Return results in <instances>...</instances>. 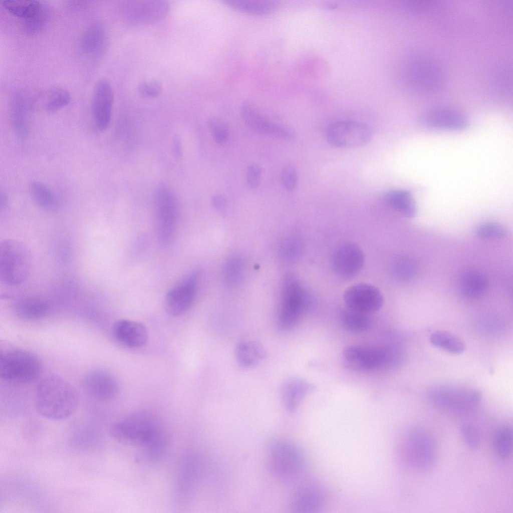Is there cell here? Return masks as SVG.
Returning <instances> with one entry per match:
<instances>
[{
    "label": "cell",
    "instance_id": "cell-44",
    "mask_svg": "<svg viewBox=\"0 0 513 513\" xmlns=\"http://www.w3.org/2000/svg\"><path fill=\"white\" fill-rule=\"evenodd\" d=\"M208 126L215 142L223 144L226 142L229 137V128L223 121L216 118H211L208 120Z\"/></svg>",
    "mask_w": 513,
    "mask_h": 513
},
{
    "label": "cell",
    "instance_id": "cell-37",
    "mask_svg": "<svg viewBox=\"0 0 513 513\" xmlns=\"http://www.w3.org/2000/svg\"><path fill=\"white\" fill-rule=\"evenodd\" d=\"M393 270L395 277L399 281L409 283L416 278L418 272V265L413 258L401 255L395 260Z\"/></svg>",
    "mask_w": 513,
    "mask_h": 513
},
{
    "label": "cell",
    "instance_id": "cell-22",
    "mask_svg": "<svg viewBox=\"0 0 513 513\" xmlns=\"http://www.w3.org/2000/svg\"><path fill=\"white\" fill-rule=\"evenodd\" d=\"M429 127L447 130H460L468 124L467 116L461 111L450 108H440L427 112L424 117Z\"/></svg>",
    "mask_w": 513,
    "mask_h": 513
},
{
    "label": "cell",
    "instance_id": "cell-3",
    "mask_svg": "<svg viewBox=\"0 0 513 513\" xmlns=\"http://www.w3.org/2000/svg\"><path fill=\"white\" fill-rule=\"evenodd\" d=\"M42 367L41 359L33 352L12 347L1 349L0 376L6 381L33 382L41 374Z\"/></svg>",
    "mask_w": 513,
    "mask_h": 513
},
{
    "label": "cell",
    "instance_id": "cell-47",
    "mask_svg": "<svg viewBox=\"0 0 513 513\" xmlns=\"http://www.w3.org/2000/svg\"><path fill=\"white\" fill-rule=\"evenodd\" d=\"M297 172L296 168L292 165L284 166L281 172L282 184L287 191H293L297 183Z\"/></svg>",
    "mask_w": 513,
    "mask_h": 513
},
{
    "label": "cell",
    "instance_id": "cell-46",
    "mask_svg": "<svg viewBox=\"0 0 513 513\" xmlns=\"http://www.w3.org/2000/svg\"><path fill=\"white\" fill-rule=\"evenodd\" d=\"M162 85L157 80L143 81L138 86V91L140 95L145 98H155L161 92Z\"/></svg>",
    "mask_w": 513,
    "mask_h": 513
},
{
    "label": "cell",
    "instance_id": "cell-4",
    "mask_svg": "<svg viewBox=\"0 0 513 513\" xmlns=\"http://www.w3.org/2000/svg\"><path fill=\"white\" fill-rule=\"evenodd\" d=\"M427 395L434 405L458 415L472 412L481 398V393L477 389L449 384L433 386L428 390Z\"/></svg>",
    "mask_w": 513,
    "mask_h": 513
},
{
    "label": "cell",
    "instance_id": "cell-50",
    "mask_svg": "<svg viewBox=\"0 0 513 513\" xmlns=\"http://www.w3.org/2000/svg\"><path fill=\"white\" fill-rule=\"evenodd\" d=\"M172 151L174 157L176 158H180L182 156V145L180 138L178 135L174 137L172 145Z\"/></svg>",
    "mask_w": 513,
    "mask_h": 513
},
{
    "label": "cell",
    "instance_id": "cell-48",
    "mask_svg": "<svg viewBox=\"0 0 513 513\" xmlns=\"http://www.w3.org/2000/svg\"><path fill=\"white\" fill-rule=\"evenodd\" d=\"M261 174L262 169L258 164L251 163L248 166L246 181L250 187L254 189L259 186Z\"/></svg>",
    "mask_w": 513,
    "mask_h": 513
},
{
    "label": "cell",
    "instance_id": "cell-11",
    "mask_svg": "<svg viewBox=\"0 0 513 513\" xmlns=\"http://www.w3.org/2000/svg\"><path fill=\"white\" fill-rule=\"evenodd\" d=\"M409 82L419 92H432L439 89L444 80L443 71L433 59L424 56L412 59L408 67Z\"/></svg>",
    "mask_w": 513,
    "mask_h": 513
},
{
    "label": "cell",
    "instance_id": "cell-28",
    "mask_svg": "<svg viewBox=\"0 0 513 513\" xmlns=\"http://www.w3.org/2000/svg\"><path fill=\"white\" fill-rule=\"evenodd\" d=\"M105 28L99 21L92 22L84 30L80 41L81 49L86 53L96 54L101 52L106 44Z\"/></svg>",
    "mask_w": 513,
    "mask_h": 513
},
{
    "label": "cell",
    "instance_id": "cell-2",
    "mask_svg": "<svg viewBox=\"0 0 513 513\" xmlns=\"http://www.w3.org/2000/svg\"><path fill=\"white\" fill-rule=\"evenodd\" d=\"M267 457L271 472L284 483L298 481L307 469L304 452L298 445L289 440L272 441L268 447Z\"/></svg>",
    "mask_w": 513,
    "mask_h": 513
},
{
    "label": "cell",
    "instance_id": "cell-15",
    "mask_svg": "<svg viewBox=\"0 0 513 513\" xmlns=\"http://www.w3.org/2000/svg\"><path fill=\"white\" fill-rule=\"evenodd\" d=\"M365 256L362 249L356 244L346 242L339 246L331 258L332 269L335 274L344 279L355 277L362 269Z\"/></svg>",
    "mask_w": 513,
    "mask_h": 513
},
{
    "label": "cell",
    "instance_id": "cell-20",
    "mask_svg": "<svg viewBox=\"0 0 513 513\" xmlns=\"http://www.w3.org/2000/svg\"><path fill=\"white\" fill-rule=\"evenodd\" d=\"M83 387L90 397L102 401L113 399L119 391L116 378L108 372L100 369L90 371L85 375Z\"/></svg>",
    "mask_w": 513,
    "mask_h": 513
},
{
    "label": "cell",
    "instance_id": "cell-29",
    "mask_svg": "<svg viewBox=\"0 0 513 513\" xmlns=\"http://www.w3.org/2000/svg\"><path fill=\"white\" fill-rule=\"evenodd\" d=\"M235 355L238 365L248 368L265 359L266 353L260 344L253 341H242L237 345Z\"/></svg>",
    "mask_w": 513,
    "mask_h": 513
},
{
    "label": "cell",
    "instance_id": "cell-14",
    "mask_svg": "<svg viewBox=\"0 0 513 513\" xmlns=\"http://www.w3.org/2000/svg\"><path fill=\"white\" fill-rule=\"evenodd\" d=\"M197 281L198 272L193 271L168 291L165 306L169 315L179 316L189 309L195 297Z\"/></svg>",
    "mask_w": 513,
    "mask_h": 513
},
{
    "label": "cell",
    "instance_id": "cell-25",
    "mask_svg": "<svg viewBox=\"0 0 513 513\" xmlns=\"http://www.w3.org/2000/svg\"><path fill=\"white\" fill-rule=\"evenodd\" d=\"M26 96L22 92L15 94L10 103V117L14 131L20 139L25 138L30 130V106Z\"/></svg>",
    "mask_w": 513,
    "mask_h": 513
},
{
    "label": "cell",
    "instance_id": "cell-7",
    "mask_svg": "<svg viewBox=\"0 0 513 513\" xmlns=\"http://www.w3.org/2000/svg\"><path fill=\"white\" fill-rule=\"evenodd\" d=\"M313 300L291 274L287 275L283 284L282 301L277 321L278 330L285 332L297 323L302 313L311 307Z\"/></svg>",
    "mask_w": 513,
    "mask_h": 513
},
{
    "label": "cell",
    "instance_id": "cell-6",
    "mask_svg": "<svg viewBox=\"0 0 513 513\" xmlns=\"http://www.w3.org/2000/svg\"><path fill=\"white\" fill-rule=\"evenodd\" d=\"M159 426L152 414L137 411L114 423L110 427V434L122 444L142 446Z\"/></svg>",
    "mask_w": 513,
    "mask_h": 513
},
{
    "label": "cell",
    "instance_id": "cell-39",
    "mask_svg": "<svg viewBox=\"0 0 513 513\" xmlns=\"http://www.w3.org/2000/svg\"><path fill=\"white\" fill-rule=\"evenodd\" d=\"M243 263L238 256H233L227 261L224 269L223 280L225 287L232 289L237 287L243 275Z\"/></svg>",
    "mask_w": 513,
    "mask_h": 513
},
{
    "label": "cell",
    "instance_id": "cell-9",
    "mask_svg": "<svg viewBox=\"0 0 513 513\" xmlns=\"http://www.w3.org/2000/svg\"><path fill=\"white\" fill-rule=\"evenodd\" d=\"M401 451L408 464L419 470L432 467L436 458V448L432 437L419 428L411 430L403 439Z\"/></svg>",
    "mask_w": 513,
    "mask_h": 513
},
{
    "label": "cell",
    "instance_id": "cell-17",
    "mask_svg": "<svg viewBox=\"0 0 513 513\" xmlns=\"http://www.w3.org/2000/svg\"><path fill=\"white\" fill-rule=\"evenodd\" d=\"M327 496L325 489L319 483L306 482L300 485L292 494L290 507L294 512H314L325 504Z\"/></svg>",
    "mask_w": 513,
    "mask_h": 513
},
{
    "label": "cell",
    "instance_id": "cell-5",
    "mask_svg": "<svg viewBox=\"0 0 513 513\" xmlns=\"http://www.w3.org/2000/svg\"><path fill=\"white\" fill-rule=\"evenodd\" d=\"M32 256L27 246L13 239H5L0 243V279L5 284H21L29 276Z\"/></svg>",
    "mask_w": 513,
    "mask_h": 513
},
{
    "label": "cell",
    "instance_id": "cell-21",
    "mask_svg": "<svg viewBox=\"0 0 513 513\" xmlns=\"http://www.w3.org/2000/svg\"><path fill=\"white\" fill-rule=\"evenodd\" d=\"M197 460L188 456L183 462L178 474L175 489V501L179 505L188 503L193 497L199 475Z\"/></svg>",
    "mask_w": 513,
    "mask_h": 513
},
{
    "label": "cell",
    "instance_id": "cell-10",
    "mask_svg": "<svg viewBox=\"0 0 513 513\" xmlns=\"http://www.w3.org/2000/svg\"><path fill=\"white\" fill-rule=\"evenodd\" d=\"M370 128L365 124L353 120H340L330 124L325 137L328 143L336 148H354L362 146L371 137Z\"/></svg>",
    "mask_w": 513,
    "mask_h": 513
},
{
    "label": "cell",
    "instance_id": "cell-34",
    "mask_svg": "<svg viewBox=\"0 0 513 513\" xmlns=\"http://www.w3.org/2000/svg\"><path fill=\"white\" fill-rule=\"evenodd\" d=\"M340 322L343 327L353 333H362L368 331L371 322L365 314L348 309L341 312Z\"/></svg>",
    "mask_w": 513,
    "mask_h": 513
},
{
    "label": "cell",
    "instance_id": "cell-33",
    "mask_svg": "<svg viewBox=\"0 0 513 513\" xmlns=\"http://www.w3.org/2000/svg\"><path fill=\"white\" fill-rule=\"evenodd\" d=\"M147 459L153 463L161 460L167 448L165 434L159 426L142 446Z\"/></svg>",
    "mask_w": 513,
    "mask_h": 513
},
{
    "label": "cell",
    "instance_id": "cell-38",
    "mask_svg": "<svg viewBox=\"0 0 513 513\" xmlns=\"http://www.w3.org/2000/svg\"><path fill=\"white\" fill-rule=\"evenodd\" d=\"M493 446L496 455L502 459L509 458L512 453V430L510 426L504 425L495 432Z\"/></svg>",
    "mask_w": 513,
    "mask_h": 513
},
{
    "label": "cell",
    "instance_id": "cell-30",
    "mask_svg": "<svg viewBox=\"0 0 513 513\" xmlns=\"http://www.w3.org/2000/svg\"><path fill=\"white\" fill-rule=\"evenodd\" d=\"M385 199L388 205L405 216L413 217L415 216L416 207L410 191L393 190L387 193Z\"/></svg>",
    "mask_w": 513,
    "mask_h": 513
},
{
    "label": "cell",
    "instance_id": "cell-16",
    "mask_svg": "<svg viewBox=\"0 0 513 513\" xmlns=\"http://www.w3.org/2000/svg\"><path fill=\"white\" fill-rule=\"evenodd\" d=\"M342 359L348 368L355 371H368L385 366V349L351 346L343 351Z\"/></svg>",
    "mask_w": 513,
    "mask_h": 513
},
{
    "label": "cell",
    "instance_id": "cell-51",
    "mask_svg": "<svg viewBox=\"0 0 513 513\" xmlns=\"http://www.w3.org/2000/svg\"><path fill=\"white\" fill-rule=\"evenodd\" d=\"M9 203V200L7 194L5 192L1 191L0 193V209L1 213L4 212L7 209Z\"/></svg>",
    "mask_w": 513,
    "mask_h": 513
},
{
    "label": "cell",
    "instance_id": "cell-13",
    "mask_svg": "<svg viewBox=\"0 0 513 513\" xmlns=\"http://www.w3.org/2000/svg\"><path fill=\"white\" fill-rule=\"evenodd\" d=\"M344 300L348 309L364 314L378 311L384 302L378 288L364 283L348 288L345 292Z\"/></svg>",
    "mask_w": 513,
    "mask_h": 513
},
{
    "label": "cell",
    "instance_id": "cell-1",
    "mask_svg": "<svg viewBox=\"0 0 513 513\" xmlns=\"http://www.w3.org/2000/svg\"><path fill=\"white\" fill-rule=\"evenodd\" d=\"M79 403L77 392L66 380L57 375H47L38 384L35 406L42 417L51 420H62L70 417Z\"/></svg>",
    "mask_w": 513,
    "mask_h": 513
},
{
    "label": "cell",
    "instance_id": "cell-49",
    "mask_svg": "<svg viewBox=\"0 0 513 513\" xmlns=\"http://www.w3.org/2000/svg\"><path fill=\"white\" fill-rule=\"evenodd\" d=\"M211 203L215 209L221 211L224 209L226 205V199L221 194H216L212 196Z\"/></svg>",
    "mask_w": 513,
    "mask_h": 513
},
{
    "label": "cell",
    "instance_id": "cell-27",
    "mask_svg": "<svg viewBox=\"0 0 513 513\" xmlns=\"http://www.w3.org/2000/svg\"><path fill=\"white\" fill-rule=\"evenodd\" d=\"M14 311L20 319L36 320L45 317L50 311V305L43 299L34 297L18 300L14 305Z\"/></svg>",
    "mask_w": 513,
    "mask_h": 513
},
{
    "label": "cell",
    "instance_id": "cell-12",
    "mask_svg": "<svg viewBox=\"0 0 513 513\" xmlns=\"http://www.w3.org/2000/svg\"><path fill=\"white\" fill-rule=\"evenodd\" d=\"M169 10V3L165 0L128 1L123 8L126 20L134 25L158 22L167 16Z\"/></svg>",
    "mask_w": 513,
    "mask_h": 513
},
{
    "label": "cell",
    "instance_id": "cell-19",
    "mask_svg": "<svg viewBox=\"0 0 513 513\" xmlns=\"http://www.w3.org/2000/svg\"><path fill=\"white\" fill-rule=\"evenodd\" d=\"M240 111L246 124L253 130L284 140H290L295 138L296 133L292 128L266 119L248 102H244L241 104Z\"/></svg>",
    "mask_w": 513,
    "mask_h": 513
},
{
    "label": "cell",
    "instance_id": "cell-32",
    "mask_svg": "<svg viewBox=\"0 0 513 513\" xmlns=\"http://www.w3.org/2000/svg\"><path fill=\"white\" fill-rule=\"evenodd\" d=\"M223 2L238 11L255 15L272 13L279 5L277 2L272 0H223Z\"/></svg>",
    "mask_w": 513,
    "mask_h": 513
},
{
    "label": "cell",
    "instance_id": "cell-42",
    "mask_svg": "<svg viewBox=\"0 0 513 513\" xmlns=\"http://www.w3.org/2000/svg\"><path fill=\"white\" fill-rule=\"evenodd\" d=\"M301 251L302 245L300 240L295 236H290L282 242L279 253L284 261L292 262L297 259Z\"/></svg>",
    "mask_w": 513,
    "mask_h": 513
},
{
    "label": "cell",
    "instance_id": "cell-35",
    "mask_svg": "<svg viewBox=\"0 0 513 513\" xmlns=\"http://www.w3.org/2000/svg\"><path fill=\"white\" fill-rule=\"evenodd\" d=\"M430 342L433 346L451 354H460L465 350V345L459 338L446 331H437L432 333Z\"/></svg>",
    "mask_w": 513,
    "mask_h": 513
},
{
    "label": "cell",
    "instance_id": "cell-26",
    "mask_svg": "<svg viewBox=\"0 0 513 513\" xmlns=\"http://www.w3.org/2000/svg\"><path fill=\"white\" fill-rule=\"evenodd\" d=\"M487 282L481 272L474 270L464 271L459 277L458 288L461 295L468 300L481 297L486 291Z\"/></svg>",
    "mask_w": 513,
    "mask_h": 513
},
{
    "label": "cell",
    "instance_id": "cell-24",
    "mask_svg": "<svg viewBox=\"0 0 513 513\" xmlns=\"http://www.w3.org/2000/svg\"><path fill=\"white\" fill-rule=\"evenodd\" d=\"M315 386L300 378L292 377L285 380L281 386L284 405L289 412L296 410L304 397L313 391Z\"/></svg>",
    "mask_w": 513,
    "mask_h": 513
},
{
    "label": "cell",
    "instance_id": "cell-23",
    "mask_svg": "<svg viewBox=\"0 0 513 513\" xmlns=\"http://www.w3.org/2000/svg\"><path fill=\"white\" fill-rule=\"evenodd\" d=\"M114 338L121 344L129 348H135L144 346L147 342L148 333L141 323L121 319L116 321L112 328Z\"/></svg>",
    "mask_w": 513,
    "mask_h": 513
},
{
    "label": "cell",
    "instance_id": "cell-45",
    "mask_svg": "<svg viewBox=\"0 0 513 513\" xmlns=\"http://www.w3.org/2000/svg\"><path fill=\"white\" fill-rule=\"evenodd\" d=\"M460 430L467 446L472 449H477L480 444V438L476 428L471 425L464 424L460 426Z\"/></svg>",
    "mask_w": 513,
    "mask_h": 513
},
{
    "label": "cell",
    "instance_id": "cell-31",
    "mask_svg": "<svg viewBox=\"0 0 513 513\" xmlns=\"http://www.w3.org/2000/svg\"><path fill=\"white\" fill-rule=\"evenodd\" d=\"M30 187L34 200L42 209L52 212L58 208L59 200L57 196L46 184L38 180H33Z\"/></svg>",
    "mask_w": 513,
    "mask_h": 513
},
{
    "label": "cell",
    "instance_id": "cell-43",
    "mask_svg": "<svg viewBox=\"0 0 513 513\" xmlns=\"http://www.w3.org/2000/svg\"><path fill=\"white\" fill-rule=\"evenodd\" d=\"M476 235L484 240L498 239L504 238L506 234L504 227L495 222H485L478 225L475 229Z\"/></svg>",
    "mask_w": 513,
    "mask_h": 513
},
{
    "label": "cell",
    "instance_id": "cell-8",
    "mask_svg": "<svg viewBox=\"0 0 513 513\" xmlns=\"http://www.w3.org/2000/svg\"><path fill=\"white\" fill-rule=\"evenodd\" d=\"M158 240L163 246L172 242L175 232L178 201L173 190L167 184H159L154 194Z\"/></svg>",
    "mask_w": 513,
    "mask_h": 513
},
{
    "label": "cell",
    "instance_id": "cell-36",
    "mask_svg": "<svg viewBox=\"0 0 513 513\" xmlns=\"http://www.w3.org/2000/svg\"><path fill=\"white\" fill-rule=\"evenodd\" d=\"M42 4L35 0H6L2 3L10 13L26 20L34 16L40 10Z\"/></svg>",
    "mask_w": 513,
    "mask_h": 513
},
{
    "label": "cell",
    "instance_id": "cell-18",
    "mask_svg": "<svg viewBox=\"0 0 513 513\" xmlns=\"http://www.w3.org/2000/svg\"><path fill=\"white\" fill-rule=\"evenodd\" d=\"M114 92L111 83L101 79L95 84L92 96V111L97 128L105 131L109 127L112 113Z\"/></svg>",
    "mask_w": 513,
    "mask_h": 513
},
{
    "label": "cell",
    "instance_id": "cell-40",
    "mask_svg": "<svg viewBox=\"0 0 513 513\" xmlns=\"http://www.w3.org/2000/svg\"><path fill=\"white\" fill-rule=\"evenodd\" d=\"M51 16L50 8L42 4L40 10L32 17L26 20L24 24L25 33L30 36L36 35L47 25Z\"/></svg>",
    "mask_w": 513,
    "mask_h": 513
},
{
    "label": "cell",
    "instance_id": "cell-41",
    "mask_svg": "<svg viewBox=\"0 0 513 513\" xmlns=\"http://www.w3.org/2000/svg\"><path fill=\"white\" fill-rule=\"evenodd\" d=\"M47 94L46 108L50 112H54L65 107L71 100L70 92L63 88H53Z\"/></svg>",
    "mask_w": 513,
    "mask_h": 513
}]
</instances>
